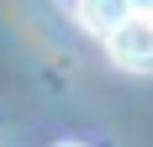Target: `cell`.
<instances>
[{
    "instance_id": "6da1fadb",
    "label": "cell",
    "mask_w": 153,
    "mask_h": 147,
    "mask_svg": "<svg viewBox=\"0 0 153 147\" xmlns=\"http://www.w3.org/2000/svg\"><path fill=\"white\" fill-rule=\"evenodd\" d=\"M100 42H106V58L122 74H153V16L132 11L122 26H111Z\"/></svg>"
},
{
    "instance_id": "7a4b0ae2",
    "label": "cell",
    "mask_w": 153,
    "mask_h": 147,
    "mask_svg": "<svg viewBox=\"0 0 153 147\" xmlns=\"http://www.w3.org/2000/svg\"><path fill=\"white\" fill-rule=\"evenodd\" d=\"M74 16H79L85 32L106 37L111 26H122L127 16H132V0H74Z\"/></svg>"
},
{
    "instance_id": "3957f363",
    "label": "cell",
    "mask_w": 153,
    "mask_h": 147,
    "mask_svg": "<svg viewBox=\"0 0 153 147\" xmlns=\"http://www.w3.org/2000/svg\"><path fill=\"white\" fill-rule=\"evenodd\" d=\"M132 11H143V16H153V0H132Z\"/></svg>"
},
{
    "instance_id": "277c9868",
    "label": "cell",
    "mask_w": 153,
    "mask_h": 147,
    "mask_svg": "<svg viewBox=\"0 0 153 147\" xmlns=\"http://www.w3.org/2000/svg\"><path fill=\"white\" fill-rule=\"evenodd\" d=\"M58 147H85V142H58Z\"/></svg>"
}]
</instances>
